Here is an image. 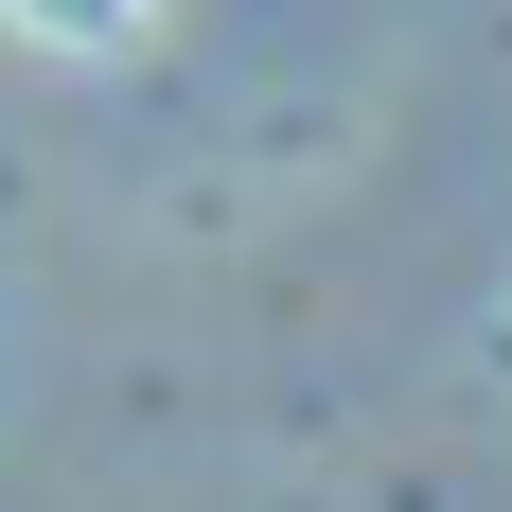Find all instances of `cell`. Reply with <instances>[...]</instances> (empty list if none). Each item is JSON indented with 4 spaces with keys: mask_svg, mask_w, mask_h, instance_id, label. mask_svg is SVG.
Listing matches in <instances>:
<instances>
[{
    "mask_svg": "<svg viewBox=\"0 0 512 512\" xmlns=\"http://www.w3.org/2000/svg\"><path fill=\"white\" fill-rule=\"evenodd\" d=\"M0 18H18V36H53V53H106L142 0H0Z\"/></svg>",
    "mask_w": 512,
    "mask_h": 512,
    "instance_id": "cell-1",
    "label": "cell"
}]
</instances>
